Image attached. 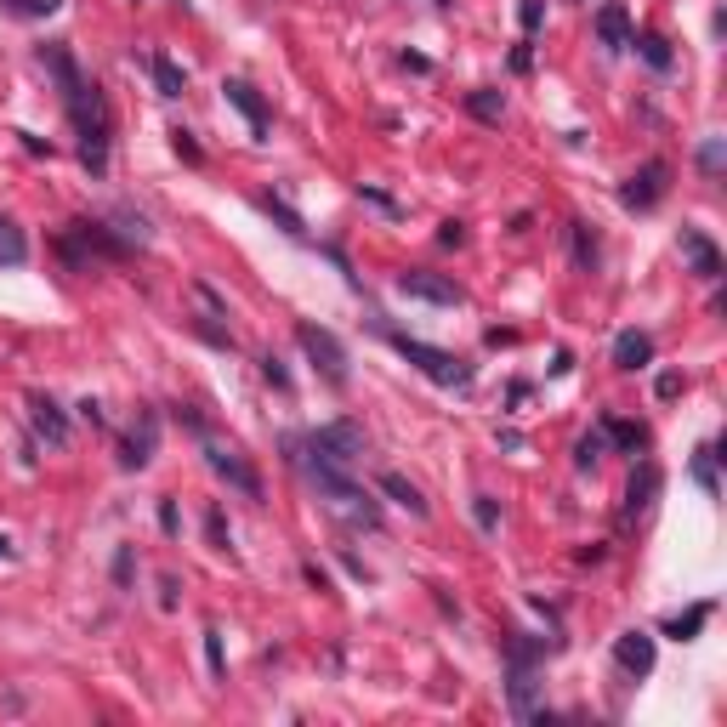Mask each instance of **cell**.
Instances as JSON below:
<instances>
[{"mask_svg": "<svg viewBox=\"0 0 727 727\" xmlns=\"http://www.w3.org/2000/svg\"><path fill=\"white\" fill-rule=\"evenodd\" d=\"M63 103H69L74 137H80V165H86L91 177H103V171H108V131H114V125H108V103H103V91H97V86L86 80V86L69 91Z\"/></svg>", "mask_w": 727, "mask_h": 727, "instance_id": "6da1fadb", "label": "cell"}, {"mask_svg": "<svg viewBox=\"0 0 727 727\" xmlns=\"http://www.w3.org/2000/svg\"><path fill=\"white\" fill-rule=\"evenodd\" d=\"M296 444L307 449V455H290L296 466H336V472H347V466L364 455V432H358L353 421H330V426H319V432L296 438Z\"/></svg>", "mask_w": 727, "mask_h": 727, "instance_id": "7a4b0ae2", "label": "cell"}, {"mask_svg": "<svg viewBox=\"0 0 727 727\" xmlns=\"http://www.w3.org/2000/svg\"><path fill=\"white\" fill-rule=\"evenodd\" d=\"M392 347H398L426 381H438V387H472V364H466V358L444 353V347H426V341H415V336H392Z\"/></svg>", "mask_w": 727, "mask_h": 727, "instance_id": "3957f363", "label": "cell"}, {"mask_svg": "<svg viewBox=\"0 0 727 727\" xmlns=\"http://www.w3.org/2000/svg\"><path fill=\"white\" fill-rule=\"evenodd\" d=\"M296 341H302V353L319 364V375L330 381V387H347V353H341V341L330 336V330H319V324H302V330H296Z\"/></svg>", "mask_w": 727, "mask_h": 727, "instance_id": "277c9868", "label": "cell"}, {"mask_svg": "<svg viewBox=\"0 0 727 727\" xmlns=\"http://www.w3.org/2000/svg\"><path fill=\"white\" fill-rule=\"evenodd\" d=\"M398 290L404 296H415V302H432V307H461V284L444 279V273H426V267H409V273H398Z\"/></svg>", "mask_w": 727, "mask_h": 727, "instance_id": "5b68a950", "label": "cell"}, {"mask_svg": "<svg viewBox=\"0 0 727 727\" xmlns=\"http://www.w3.org/2000/svg\"><path fill=\"white\" fill-rule=\"evenodd\" d=\"M665 188H671V165H665V160H648L637 177L620 188V199L631 205V211H654L659 199H665Z\"/></svg>", "mask_w": 727, "mask_h": 727, "instance_id": "8992f818", "label": "cell"}, {"mask_svg": "<svg viewBox=\"0 0 727 727\" xmlns=\"http://www.w3.org/2000/svg\"><path fill=\"white\" fill-rule=\"evenodd\" d=\"M205 461H211V472L216 478H228L239 495H250V500H262V478L245 466V455L239 449H222V444H205Z\"/></svg>", "mask_w": 727, "mask_h": 727, "instance_id": "52a82bcc", "label": "cell"}, {"mask_svg": "<svg viewBox=\"0 0 727 727\" xmlns=\"http://www.w3.org/2000/svg\"><path fill=\"white\" fill-rule=\"evenodd\" d=\"M614 665H620L631 682L648 676V671H654V637H648V631H625V637L614 642Z\"/></svg>", "mask_w": 727, "mask_h": 727, "instance_id": "ba28073f", "label": "cell"}, {"mask_svg": "<svg viewBox=\"0 0 727 727\" xmlns=\"http://www.w3.org/2000/svg\"><path fill=\"white\" fill-rule=\"evenodd\" d=\"M222 97H228L239 114H245V120H250V137L262 142L267 137V103L256 97V86H245V80H222Z\"/></svg>", "mask_w": 727, "mask_h": 727, "instance_id": "9c48e42d", "label": "cell"}, {"mask_svg": "<svg viewBox=\"0 0 727 727\" xmlns=\"http://www.w3.org/2000/svg\"><path fill=\"white\" fill-rule=\"evenodd\" d=\"M682 256H688V267L699 279H722V250L710 245L699 228H682Z\"/></svg>", "mask_w": 727, "mask_h": 727, "instance_id": "30bf717a", "label": "cell"}, {"mask_svg": "<svg viewBox=\"0 0 727 727\" xmlns=\"http://www.w3.org/2000/svg\"><path fill=\"white\" fill-rule=\"evenodd\" d=\"M29 421H35V432H40V438H46L52 449L69 444V415H63L52 398H29Z\"/></svg>", "mask_w": 727, "mask_h": 727, "instance_id": "8fae6325", "label": "cell"}, {"mask_svg": "<svg viewBox=\"0 0 727 727\" xmlns=\"http://www.w3.org/2000/svg\"><path fill=\"white\" fill-rule=\"evenodd\" d=\"M597 40H603L608 52H625L631 46V18H625V6L620 0H608V6H597Z\"/></svg>", "mask_w": 727, "mask_h": 727, "instance_id": "7c38bea8", "label": "cell"}, {"mask_svg": "<svg viewBox=\"0 0 727 727\" xmlns=\"http://www.w3.org/2000/svg\"><path fill=\"white\" fill-rule=\"evenodd\" d=\"M154 432H160L154 415H142V426H131V438L120 444V466H125V472H137V466L154 461Z\"/></svg>", "mask_w": 727, "mask_h": 727, "instance_id": "4fadbf2b", "label": "cell"}, {"mask_svg": "<svg viewBox=\"0 0 727 727\" xmlns=\"http://www.w3.org/2000/svg\"><path fill=\"white\" fill-rule=\"evenodd\" d=\"M614 364H620V370H642V364H654V336L625 330V336L614 341Z\"/></svg>", "mask_w": 727, "mask_h": 727, "instance_id": "5bb4252c", "label": "cell"}, {"mask_svg": "<svg viewBox=\"0 0 727 727\" xmlns=\"http://www.w3.org/2000/svg\"><path fill=\"white\" fill-rule=\"evenodd\" d=\"M23 262H29V233L12 216H0V267H23Z\"/></svg>", "mask_w": 727, "mask_h": 727, "instance_id": "9a60e30c", "label": "cell"}, {"mask_svg": "<svg viewBox=\"0 0 727 727\" xmlns=\"http://www.w3.org/2000/svg\"><path fill=\"white\" fill-rule=\"evenodd\" d=\"M659 495V466H642L637 478H631V489H625V517L648 512V500Z\"/></svg>", "mask_w": 727, "mask_h": 727, "instance_id": "2e32d148", "label": "cell"}, {"mask_svg": "<svg viewBox=\"0 0 727 727\" xmlns=\"http://www.w3.org/2000/svg\"><path fill=\"white\" fill-rule=\"evenodd\" d=\"M716 614V603H693L688 614H676V620H665V637H676V642H693L699 631H705V620Z\"/></svg>", "mask_w": 727, "mask_h": 727, "instance_id": "e0dca14e", "label": "cell"}, {"mask_svg": "<svg viewBox=\"0 0 727 727\" xmlns=\"http://www.w3.org/2000/svg\"><path fill=\"white\" fill-rule=\"evenodd\" d=\"M69 0H0V12L6 18H18V23H35V18H57Z\"/></svg>", "mask_w": 727, "mask_h": 727, "instance_id": "ac0fdd59", "label": "cell"}, {"mask_svg": "<svg viewBox=\"0 0 727 727\" xmlns=\"http://www.w3.org/2000/svg\"><path fill=\"white\" fill-rule=\"evenodd\" d=\"M534 688H540V682H534V671H512V676H506V693H512V710H517V716H523V722H534Z\"/></svg>", "mask_w": 727, "mask_h": 727, "instance_id": "d6986e66", "label": "cell"}, {"mask_svg": "<svg viewBox=\"0 0 727 727\" xmlns=\"http://www.w3.org/2000/svg\"><path fill=\"white\" fill-rule=\"evenodd\" d=\"M603 438H614V444H620L625 455H637V449H648V426H637V421H614V415H608V421H603Z\"/></svg>", "mask_w": 727, "mask_h": 727, "instance_id": "ffe728a7", "label": "cell"}, {"mask_svg": "<svg viewBox=\"0 0 727 727\" xmlns=\"http://www.w3.org/2000/svg\"><path fill=\"white\" fill-rule=\"evenodd\" d=\"M148 74H154V86H160L165 97H182V91H188V74H182L171 57H148Z\"/></svg>", "mask_w": 727, "mask_h": 727, "instance_id": "44dd1931", "label": "cell"}, {"mask_svg": "<svg viewBox=\"0 0 727 727\" xmlns=\"http://www.w3.org/2000/svg\"><path fill=\"white\" fill-rule=\"evenodd\" d=\"M381 489H387V495L398 500V506H409V512H415V517H426V500H421V489H415V483H409L404 472H387V478H381Z\"/></svg>", "mask_w": 727, "mask_h": 727, "instance_id": "7402d4cb", "label": "cell"}, {"mask_svg": "<svg viewBox=\"0 0 727 727\" xmlns=\"http://www.w3.org/2000/svg\"><path fill=\"white\" fill-rule=\"evenodd\" d=\"M500 108H506V103H500V91H489V86H483V91H466V114H478L483 125H495Z\"/></svg>", "mask_w": 727, "mask_h": 727, "instance_id": "603a6c76", "label": "cell"}, {"mask_svg": "<svg viewBox=\"0 0 727 727\" xmlns=\"http://www.w3.org/2000/svg\"><path fill=\"white\" fill-rule=\"evenodd\" d=\"M256 205H262L267 216H279V228L290 233V239H307V228H302V216L290 211V205H279V199H273V194H262V199H256Z\"/></svg>", "mask_w": 727, "mask_h": 727, "instance_id": "cb8c5ba5", "label": "cell"}, {"mask_svg": "<svg viewBox=\"0 0 727 727\" xmlns=\"http://www.w3.org/2000/svg\"><path fill=\"white\" fill-rule=\"evenodd\" d=\"M631 46L642 52V63H648V69H659V74L671 69V46H665L659 35H642V40H631Z\"/></svg>", "mask_w": 727, "mask_h": 727, "instance_id": "d4e9b609", "label": "cell"}, {"mask_svg": "<svg viewBox=\"0 0 727 727\" xmlns=\"http://www.w3.org/2000/svg\"><path fill=\"white\" fill-rule=\"evenodd\" d=\"M568 233H574V262L591 273V267H597V239H591V228H586V222H574Z\"/></svg>", "mask_w": 727, "mask_h": 727, "instance_id": "484cf974", "label": "cell"}, {"mask_svg": "<svg viewBox=\"0 0 727 727\" xmlns=\"http://www.w3.org/2000/svg\"><path fill=\"white\" fill-rule=\"evenodd\" d=\"M597 461H603V432H586V438L574 444V466L586 472V466H597Z\"/></svg>", "mask_w": 727, "mask_h": 727, "instance_id": "4316f807", "label": "cell"}, {"mask_svg": "<svg viewBox=\"0 0 727 727\" xmlns=\"http://www.w3.org/2000/svg\"><path fill=\"white\" fill-rule=\"evenodd\" d=\"M693 478H699L705 495H716V449H699V455H693Z\"/></svg>", "mask_w": 727, "mask_h": 727, "instance_id": "83f0119b", "label": "cell"}, {"mask_svg": "<svg viewBox=\"0 0 727 727\" xmlns=\"http://www.w3.org/2000/svg\"><path fill=\"white\" fill-rule=\"evenodd\" d=\"M205 534H211L216 551H228V517H222V506H211V512H205Z\"/></svg>", "mask_w": 727, "mask_h": 727, "instance_id": "f1b7e54d", "label": "cell"}, {"mask_svg": "<svg viewBox=\"0 0 727 727\" xmlns=\"http://www.w3.org/2000/svg\"><path fill=\"white\" fill-rule=\"evenodd\" d=\"M205 665H211V676L228 671V659H222V631H205Z\"/></svg>", "mask_w": 727, "mask_h": 727, "instance_id": "f546056e", "label": "cell"}, {"mask_svg": "<svg viewBox=\"0 0 727 727\" xmlns=\"http://www.w3.org/2000/svg\"><path fill=\"white\" fill-rule=\"evenodd\" d=\"M540 18H546V0H523V6H517V23H523V35H534V29H540Z\"/></svg>", "mask_w": 727, "mask_h": 727, "instance_id": "4dcf8cb0", "label": "cell"}, {"mask_svg": "<svg viewBox=\"0 0 727 727\" xmlns=\"http://www.w3.org/2000/svg\"><path fill=\"white\" fill-rule=\"evenodd\" d=\"M472 517H478V529H495V523H500V506L489 495H478V500H472Z\"/></svg>", "mask_w": 727, "mask_h": 727, "instance_id": "1f68e13d", "label": "cell"}, {"mask_svg": "<svg viewBox=\"0 0 727 727\" xmlns=\"http://www.w3.org/2000/svg\"><path fill=\"white\" fill-rule=\"evenodd\" d=\"M699 165H705V177H716V171H722V142H705V148H699Z\"/></svg>", "mask_w": 727, "mask_h": 727, "instance_id": "d6a6232c", "label": "cell"}, {"mask_svg": "<svg viewBox=\"0 0 727 727\" xmlns=\"http://www.w3.org/2000/svg\"><path fill=\"white\" fill-rule=\"evenodd\" d=\"M262 375H267V381H273V387H290V370H284V364H279V358H273V353L262 358Z\"/></svg>", "mask_w": 727, "mask_h": 727, "instance_id": "836d02e7", "label": "cell"}, {"mask_svg": "<svg viewBox=\"0 0 727 727\" xmlns=\"http://www.w3.org/2000/svg\"><path fill=\"white\" fill-rule=\"evenodd\" d=\"M160 529H165V534H177V529H182V517H177V506H171V500H160Z\"/></svg>", "mask_w": 727, "mask_h": 727, "instance_id": "e575fe53", "label": "cell"}, {"mask_svg": "<svg viewBox=\"0 0 727 727\" xmlns=\"http://www.w3.org/2000/svg\"><path fill=\"white\" fill-rule=\"evenodd\" d=\"M171 142H177L182 160H199V148H194V137H188V131H171Z\"/></svg>", "mask_w": 727, "mask_h": 727, "instance_id": "d590c367", "label": "cell"}, {"mask_svg": "<svg viewBox=\"0 0 727 727\" xmlns=\"http://www.w3.org/2000/svg\"><path fill=\"white\" fill-rule=\"evenodd\" d=\"M438 245H466V228H461V222H444V233H438Z\"/></svg>", "mask_w": 727, "mask_h": 727, "instance_id": "8d00e7d4", "label": "cell"}, {"mask_svg": "<svg viewBox=\"0 0 727 727\" xmlns=\"http://www.w3.org/2000/svg\"><path fill=\"white\" fill-rule=\"evenodd\" d=\"M654 392H659V398H676V392H682V375H659Z\"/></svg>", "mask_w": 727, "mask_h": 727, "instance_id": "74e56055", "label": "cell"}, {"mask_svg": "<svg viewBox=\"0 0 727 727\" xmlns=\"http://www.w3.org/2000/svg\"><path fill=\"white\" fill-rule=\"evenodd\" d=\"M114 580H120V586L131 580V551H120V557H114Z\"/></svg>", "mask_w": 727, "mask_h": 727, "instance_id": "f35d334b", "label": "cell"}, {"mask_svg": "<svg viewBox=\"0 0 727 727\" xmlns=\"http://www.w3.org/2000/svg\"><path fill=\"white\" fill-rule=\"evenodd\" d=\"M0 557H12V540H6V534H0Z\"/></svg>", "mask_w": 727, "mask_h": 727, "instance_id": "ab89813d", "label": "cell"}, {"mask_svg": "<svg viewBox=\"0 0 727 727\" xmlns=\"http://www.w3.org/2000/svg\"><path fill=\"white\" fill-rule=\"evenodd\" d=\"M438 6H444V0H438Z\"/></svg>", "mask_w": 727, "mask_h": 727, "instance_id": "60d3db41", "label": "cell"}]
</instances>
